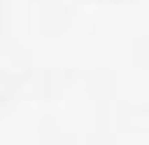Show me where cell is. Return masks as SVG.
<instances>
[]
</instances>
